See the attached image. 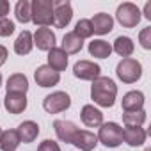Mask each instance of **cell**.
<instances>
[{
	"instance_id": "6da1fadb",
	"label": "cell",
	"mask_w": 151,
	"mask_h": 151,
	"mask_svg": "<svg viewBox=\"0 0 151 151\" xmlns=\"http://www.w3.org/2000/svg\"><path fill=\"white\" fill-rule=\"evenodd\" d=\"M117 96V86L114 84L112 78L109 77H98L96 80H93L91 86V98L94 100L96 105L110 109L116 101Z\"/></svg>"
},
{
	"instance_id": "7a4b0ae2",
	"label": "cell",
	"mask_w": 151,
	"mask_h": 151,
	"mask_svg": "<svg viewBox=\"0 0 151 151\" xmlns=\"http://www.w3.org/2000/svg\"><path fill=\"white\" fill-rule=\"evenodd\" d=\"M30 22L39 27L53 23V0H34L30 2Z\"/></svg>"
},
{
	"instance_id": "3957f363",
	"label": "cell",
	"mask_w": 151,
	"mask_h": 151,
	"mask_svg": "<svg viewBox=\"0 0 151 151\" xmlns=\"http://www.w3.org/2000/svg\"><path fill=\"white\" fill-rule=\"evenodd\" d=\"M116 75H117V78L124 84H133L137 82L140 77H142V66L139 60L135 59H123L117 68H116Z\"/></svg>"
},
{
	"instance_id": "277c9868",
	"label": "cell",
	"mask_w": 151,
	"mask_h": 151,
	"mask_svg": "<svg viewBox=\"0 0 151 151\" xmlns=\"http://www.w3.org/2000/svg\"><path fill=\"white\" fill-rule=\"evenodd\" d=\"M96 137L105 147H117L123 142V128L117 123H103Z\"/></svg>"
},
{
	"instance_id": "5b68a950",
	"label": "cell",
	"mask_w": 151,
	"mask_h": 151,
	"mask_svg": "<svg viewBox=\"0 0 151 151\" xmlns=\"http://www.w3.org/2000/svg\"><path fill=\"white\" fill-rule=\"evenodd\" d=\"M116 18H117V22L123 25V27H126V29H133V27H137L139 25V22H140V9L135 6V4H132V2H124V4H121L119 7H117V11H116Z\"/></svg>"
},
{
	"instance_id": "8992f818",
	"label": "cell",
	"mask_w": 151,
	"mask_h": 151,
	"mask_svg": "<svg viewBox=\"0 0 151 151\" xmlns=\"http://www.w3.org/2000/svg\"><path fill=\"white\" fill-rule=\"evenodd\" d=\"M69 105H71V98L64 91H55L43 100V109L48 114H59L62 110H68Z\"/></svg>"
},
{
	"instance_id": "52a82bcc",
	"label": "cell",
	"mask_w": 151,
	"mask_h": 151,
	"mask_svg": "<svg viewBox=\"0 0 151 151\" xmlns=\"http://www.w3.org/2000/svg\"><path fill=\"white\" fill-rule=\"evenodd\" d=\"M73 18V9L68 0H53V25L57 29H64L69 25Z\"/></svg>"
},
{
	"instance_id": "ba28073f",
	"label": "cell",
	"mask_w": 151,
	"mask_h": 151,
	"mask_svg": "<svg viewBox=\"0 0 151 151\" xmlns=\"http://www.w3.org/2000/svg\"><path fill=\"white\" fill-rule=\"evenodd\" d=\"M101 73V68L93 60H78L73 66V75L80 80H96Z\"/></svg>"
},
{
	"instance_id": "9c48e42d",
	"label": "cell",
	"mask_w": 151,
	"mask_h": 151,
	"mask_svg": "<svg viewBox=\"0 0 151 151\" xmlns=\"http://www.w3.org/2000/svg\"><path fill=\"white\" fill-rule=\"evenodd\" d=\"M34 78L37 82L39 87H52V86H57L59 80H60V73L53 71L48 64L46 66H39L34 73Z\"/></svg>"
},
{
	"instance_id": "30bf717a",
	"label": "cell",
	"mask_w": 151,
	"mask_h": 151,
	"mask_svg": "<svg viewBox=\"0 0 151 151\" xmlns=\"http://www.w3.org/2000/svg\"><path fill=\"white\" fill-rule=\"evenodd\" d=\"M53 128H55V133H57L59 140H62L66 144H73V139L78 132V128L75 126V123L66 121V119H57L53 123Z\"/></svg>"
},
{
	"instance_id": "8fae6325",
	"label": "cell",
	"mask_w": 151,
	"mask_h": 151,
	"mask_svg": "<svg viewBox=\"0 0 151 151\" xmlns=\"http://www.w3.org/2000/svg\"><path fill=\"white\" fill-rule=\"evenodd\" d=\"M32 39H34V45L43 52H50L52 48H55V34L48 27L37 29L36 34L32 36Z\"/></svg>"
},
{
	"instance_id": "7c38bea8",
	"label": "cell",
	"mask_w": 151,
	"mask_h": 151,
	"mask_svg": "<svg viewBox=\"0 0 151 151\" xmlns=\"http://www.w3.org/2000/svg\"><path fill=\"white\" fill-rule=\"evenodd\" d=\"M4 107L9 114H22L27 109V96L22 93H7L4 98Z\"/></svg>"
},
{
	"instance_id": "4fadbf2b",
	"label": "cell",
	"mask_w": 151,
	"mask_h": 151,
	"mask_svg": "<svg viewBox=\"0 0 151 151\" xmlns=\"http://www.w3.org/2000/svg\"><path fill=\"white\" fill-rule=\"evenodd\" d=\"M73 146H77L80 151H93L98 146V137L93 132L87 130H78L73 139Z\"/></svg>"
},
{
	"instance_id": "5bb4252c",
	"label": "cell",
	"mask_w": 151,
	"mask_h": 151,
	"mask_svg": "<svg viewBox=\"0 0 151 151\" xmlns=\"http://www.w3.org/2000/svg\"><path fill=\"white\" fill-rule=\"evenodd\" d=\"M146 137H147V133H146V130L140 128V126H126V128L123 130V140H124L128 146H132V147L142 146V144L146 142Z\"/></svg>"
},
{
	"instance_id": "9a60e30c",
	"label": "cell",
	"mask_w": 151,
	"mask_h": 151,
	"mask_svg": "<svg viewBox=\"0 0 151 151\" xmlns=\"http://www.w3.org/2000/svg\"><path fill=\"white\" fill-rule=\"evenodd\" d=\"M91 25H93V32L94 34L105 36V34H109L114 29V18L110 14H107V13H98L91 20Z\"/></svg>"
},
{
	"instance_id": "2e32d148",
	"label": "cell",
	"mask_w": 151,
	"mask_h": 151,
	"mask_svg": "<svg viewBox=\"0 0 151 151\" xmlns=\"http://www.w3.org/2000/svg\"><path fill=\"white\" fill-rule=\"evenodd\" d=\"M80 117H82V123L89 128H96V126L103 124V114L94 105H84L82 112H80Z\"/></svg>"
},
{
	"instance_id": "e0dca14e",
	"label": "cell",
	"mask_w": 151,
	"mask_h": 151,
	"mask_svg": "<svg viewBox=\"0 0 151 151\" xmlns=\"http://www.w3.org/2000/svg\"><path fill=\"white\" fill-rule=\"evenodd\" d=\"M48 66L57 73L64 71L68 68V53L62 48H52L48 52Z\"/></svg>"
},
{
	"instance_id": "ac0fdd59",
	"label": "cell",
	"mask_w": 151,
	"mask_h": 151,
	"mask_svg": "<svg viewBox=\"0 0 151 151\" xmlns=\"http://www.w3.org/2000/svg\"><path fill=\"white\" fill-rule=\"evenodd\" d=\"M142 107H144V94L140 91H130L123 96V110L124 112L142 110Z\"/></svg>"
},
{
	"instance_id": "d6986e66",
	"label": "cell",
	"mask_w": 151,
	"mask_h": 151,
	"mask_svg": "<svg viewBox=\"0 0 151 151\" xmlns=\"http://www.w3.org/2000/svg\"><path fill=\"white\" fill-rule=\"evenodd\" d=\"M18 135H20V140L22 142H25V144H29V142H34L36 139H37V135H39V126H37V123H34V121H23L20 126H18Z\"/></svg>"
},
{
	"instance_id": "ffe728a7",
	"label": "cell",
	"mask_w": 151,
	"mask_h": 151,
	"mask_svg": "<svg viewBox=\"0 0 151 151\" xmlns=\"http://www.w3.org/2000/svg\"><path fill=\"white\" fill-rule=\"evenodd\" d=\"M6 87H7V93H22V94H25L29 91V80H27L25 75L14 73L7 78Z\"/></svg>"
},
{
	"instance_id": "44dd1931",
	"label": "cell",
	"mask_w": 151,
	"mask_h": 151,
	"mask_svg": "<svg viewBox=\"0 0 151 151\" xmlns=\"http://www.w3.org/2000/svg\"><path fill=\"white\" fill-rule=\"evenodd\" d=\"M20 135L16 130H6L0 135V149L2 151H16V147L20 146Z\"/></svg>"
},
{
	"instance_id": "7402d4cb",
	"label": "cell",
	"mask_w": 151,
	"mask_h": 151,
	"mask_svg": "<svg viewBox=\"0 0 151 151\" xmlns=\"http://www.w3.org/2000/svg\"><path fill=\"white\" fill-rule=\"evenodd\" d=\"M89 53L96 59H107L112 53V45L103 39H94L89 43Z\"/></svg>"
},
{
	"instance_id": "603a6c76",
	"label": "cell",
	"mask_w": 151,
	"mask_h": 151,
	"mask_svg": "<svg viewBox=\"0 0 151 151\" xmlns=\"http://www.w3.org/2000/svg\"><path fill=\"white\" fill-rule=\"evenodd\" d=\"M84 46V39H80L75 32H68L64 37H62V50L69 55V53H78Z\"/></svg>"
},
{
	"instance_id": "cb8c5ba5",
	"label": "cell",
	"mask_w": 151,
	"mask_h": 151,
	"mask_svg": "<svg viewBox=\"0 0 151 151\" xmlns=\"http://www.w3.org/2000/svg\"><path fill=\"white\" fill-rule=\"evenodd\" d=\"M32 46H34V39H32V34H30L29 30H23V32L16 37V41H14V52H16L18 55H27V53H30Z\"/></svg>"
},
{
	"instance_id": "d4e9b609",
	"label": "cell",
	"mask_w": 151,
	"mask_h": 151,
	"mask_svg": "<svg viewBox=\"0 0 151 151\" xmlns=\"http://www.w3.org/2000/svg\"><path fill=\"white\" fill-rule=\"evenodd\" d=\"M112 50H114L117 55H121V57L128 59V57L133 53V50H135V45H133V41H132L130 37H126V36H119V37L114 41V46H112Z\"/></svg>"
},
{
	"instance_id": "484cf974",
	"label": "cell",
	"mask_w": 151,
	"mask_h": 151,
	"mask_svg": "<svg viewBox=\"0 0 151 151\" xmlns=\"http://www.w3.org/2000/svg\"><path fill=\"white\" fill-rule=\"evenodd\" d=\"M146 121V112L144 110H135V112H124L123 114V123L126 126H140Z\"/></svg>"
},
{
	"instance_id": "4316f807",
	"label": "cell",
	"mask_w": 151,
	"mask_h": 151,
	"mask_svg": "<svg viewBox=\"0 0 151 151\" xmlns=\"http://www.w3.org/2000/svg\"><path fill=\"white\" fill-rule=\"evenodd\" d=\"M16 20L20 23H29L30 22V2L29 0H20L16 4Z\"/></svg>"
},
{
	"instance_id": "83f0119b",
	"label": "cell",
	"mask_w": 151,
	"mask_h": 151,
	"mask_svg": "<svg viewBox=\"0 0 151 151\" xmlns=\"http://www.w3.org/2000/svg\"><path fill=\"white\" fill-rule=\"evenodd\" d=\"M75 34H77L80 39H86V37H91L94 32H93V25H91V20H78L77 25H75Z\"/></svg>"
},
{
	"instance_id": "f1b7e54d",
	"label": "cell",
	"mask_w": 151,
	"mask_h": 151,
	"mask_svg": "<svg viewBox=\"0 0 151 151\" xmlns=\"http://www.w3.org/2000/svg\"><path fill=\"white\" fill-rule=\"evenodd\" d=\"M13 32H14V22H11L9 18L0 20V37H9Z\"/></svg>"
},
{
	"instance_id": "f546056e",
	"label": "cell",
	"mask_w": 151,
	"mask_h": 151,
	"mask_svg": "<svg viewBox=\"0 0 151 151\" xmlns=\"http://www.w3.org/2000/svg\"><path fill=\"white\" fill-rule=\"evenodd\" d=\"M139 43H140V46L146 48V50L151 48V27H146V29L140 30V34H139Z\"/></svg>"
},
{
	"instance_id": "4dcf8cb0",
	"label": "cell",
	"mask_w": 151,
	"mask_h": 151,
	"mask_svg": "<svg viewBox=\"0 0 151 151\" xmlns=\"http://www.w3.org/2000/svg\"><path fill=\"white\" fill-rule=\"evenodd\" d=\"M37 151H60V147H59V144H57L55 140L46 139V140H43V142L39 144Z\"/></svg>"
},
{
	"instance_id": "1f68e13d",
	"label": "cell",
	"mask_w": 151,
	"mask_h": 151,
	"mask_svg": "<svg viewBox=\"0 0 151 151\" xmlns=\"http://www.w3.org/2000/svg\"><path fill=\"white\" fill-rule=\"evenodd\" d=\"M9 9H11V6H9L7 0H0V20L9 14Z\"/></svg>"
},
{
	"instance_id": "d6a6232c",
	"label": "cell",
	"mask_w": 151,
	"mask_h": 151,
	"mask_svg": "<svg viewBox=\"0 0 151 151\" xmlns=\"http://www.w3.org/2000/svg\"><path fill=\"white\" fill-rule=\"evenodd\" d=\"M7 57H9V53H7V48L0 45V66H2V64H6Z\"/></svg>"
},
{
	"instance_id": "836d02e7",
	"label": "cell",
	"mask_w": 151,
	"mask_h": 151,
	"mask_svg": "<svg viewBox=\"0 0 151 151\" xmlns=\"http://www.w3.org/2000/svg\"><path fill=\"white\" fill-rule=\"evenodd\" d=\"M144 16H146L147 20H151V2L146 4V7H144Z\"/></svg>"
},
{
	"instance_id": "e575fe53",
	"label": "cell",
	"mask_w": 151,
	"mask_h": 151,
	"mask_svg": "<svg viewBox=\"0 0 151 151\" xmlns=\"http://www.w3.org/2000/svg\"><path fill=\"white\" fill-rule=\"evenodd\" d=\"M0 86H2V75H0Z\"/></svg>"
},
{
	"instance_id": "d590c367",
	"label": "cell",
	"mask_w": 151,
	"mask_h": 151,
	"mask_svg": "<svg viewBox=\"0 0 151 151\" xmlns=\"http://www.w3.org/2000/svg\"><path fill=\"white\" fill-rule=\"evenodd\" d=\"M0 135H2V128H0Z\"/></svg>"
},
{
	"instance_id": "8d00e7d4",
	"label": "cell",
	"mask_w": 151,
	"mask_h": 151,
	"mask_svg": "<svg viewBox=\"0 0 151 151\" xmlns=\"http://www.w3.org/2000/svg\"><path fill=\"white\" fill-rule=\"evenodd\" d=\"M144 151H151V149H144Z\"/></svg>"
}]
</instances>
